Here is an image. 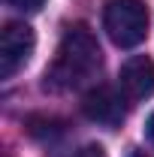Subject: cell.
Returning a JSON list of instances; mask_svg holds the SVG:
<instances>
[{
    "instance_id": "277c9868",
    "label": "cell",
    "mask_w": 154,
    "mask_h": 157,
    "mask_svg": "<svg viewBox=\"0 0 154 157\" xmlns=\"http://www.w3.org/2000/svg\"><path fill=\"white\" fill-rule=\"evenodd\" d=\"M124 91L121 88H112V85H97L91 88L85 97H82V112L88 121L94 124H103V127H118L127 109H124Z\"/></svg>"
},
{
    "instance_id": "7a4b0ae2",
    "label": "cell",
    "mask_w": 154,
    "mask_h": 157,
    "mask_svg": "<svg viewBox=\"0 0 154 157\" xmlns=\"http://www.w3.org/2000/svg\"><path fill=\"white\" fill-rule=\"evenodd\" d=\"M103 27L118 48H136L148 36L151 12L145 0H109L103 9Z\"/></svg>"
},
{
    "instance_id": "9c48e42d",
    "label": "cell",
    "mask_w": 154,
    "mask_h": 157,
    "mask_svg": "<svg viewBox=\"0 0 154 157\" xmlns=\"http://www.w3.org/2000/svg\"><path fill=\"white\" fill-rule=\"evenodd\" d=\"M130 157H148V154H145V151H133Z\"/></svg>"
},
{
    "instance_id": "52a82bcc",
    "label": "cell",
    "mask_w": 154,
    "mask_h": 157,
    "mask_svg": "<svg viewBox=\"0 0 154 157\" xmlns=\"http://www.w3.org/2000/svg\"><path fill=\"white\" fill-rule=\"evenodd\" d=\"M76 157H106V151H103V145H85Z\"/></svg>"
},
{
    "instance_id": "ba28073f",
    "label": "cell",
    "mask_w": 154,
    "mask_h": 157,
    "mask_svg": "<svg viewBox=\"0 0 154 157\" xmlns=\"http://www.w3.org/2000/svg\"><path fill=\"white\" fill-rule=\"evenodd\" d=\"M145 133H148V142L154 145V112L148 115V121H145Z\"/></svg>"
},
{
    "instance_id": "5b68a950",
    "label": "cell",
    "mask_w": 154,
    "mask_h": 157,
    "mask_svg": "<svg viewBox=\"0 0 154 157\" xmlns=\"http://www.w3.org/2000/svg\"><path fill=\"white\" fill-rule=\"evenodd\" d=\"M118 88L124 91L127 100H145L154 94V60L148 55H133L121 67Z\"/></svg>"
},
{
    "instance_id": "3957f363",
    "label": "cell",
    "mask_w": 154,
    "mask_h": 157,
    "mask_svg": "<svg viewBox=\"0 0 154 157\" xmlns=\"http://www.w3.org/2000/svg\"><path fill=\"white\" fill-rule=\"evenodd\" d=\"M33 48H37V36H33L30 24H24V21L6 24L0 33V76L12 78L30 60Z\"/></svg>"
},
{
    "instance_id": "6da1fadb",
    "label": "cell",
    "mask_w": 154,
    "mask_h": 157,
    "mask_svg": "<svg viewBox=\"0 0 154 157\" xmlns=\"http://www.w3.org/2000/svg\"><path fill=\"white\" fill-rule=\"evenodd\" d=\"M103 67V52L94 30L88 24H70L58 42L52 67L45 70V88L52 91H76L97 78Z\"/></svg>"
},
{
    "instance_id": "8992f818",
    "label": "cell",
    "mask_w": 154,
    "mask_h": 157,
    "mask_svg": "<svg viewBox=\"0 0 154 157\" xmlns=\"http://www.w3.org/2000/svg\"><path fill=\"white\" fill-rule=\"evenodd\" d=\"M6 3H9L12 9H18V12H39L45 0H6Z\"/></svg>"
}]
</instances>
